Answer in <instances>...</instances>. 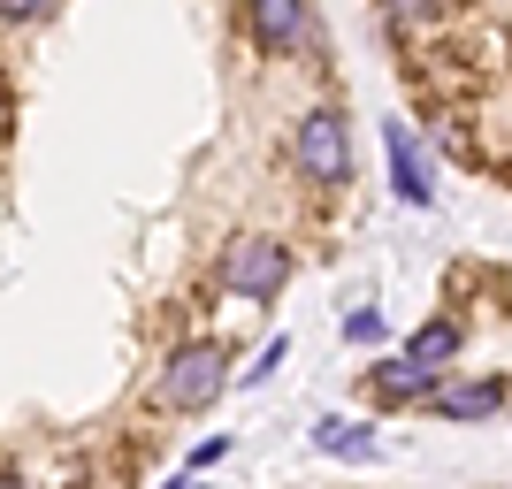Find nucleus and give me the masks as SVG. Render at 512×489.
<instances>
[{
	"label": "nucleus",
	"instance_id": "f257e3e1",
	"mask_svg": "<svg viewBox=\"0 0 512 489\" xmlns=\"http://www.w3.org/2000/svg\"><path fill=\"white\" fill-rule=\"evenodd\" d=\"M283 276H291V253H283L276 237H237L230 253H222V291H237V298H276L283 291Z\"/></svg>",
	"mask_w": 512,
	"mask_h": 489
},
{
	"label": "nucleus",
	"instance_id": "f03ea898",
	"mask_svg": "<svg viewBox=\"0 0 512 489\" xmlns=\"http://www.w3.org/2000/svg\"><path fill=\"white\" fill-rule=\"evenodd\" d=\"M222 375H230L222 344H184V352L169 360V375H161V405H176V413H199V405H214Z\"/></svg>",
	"mask_w": 512,
	"mask_h": 489
},
{
	"label": "nucleus",
	"instance_id": "7ed1b4c3",
	"mask_svg": "<svg viewBox=\"0 0 512 489\" xmlns=\"http://www.w3.org/2000/svg\"><path fill=\"white\" fill-rule=\"evenodd\" d=\"M299 169L314 176V184H344L352 176V138H344V115H306L299 123Z\"/></svg>",
	"mask_w": 512,
	"mask_h": 489
},
{
	"label": "nucleus",
	"instance_id": "20e7f679",
	"mask_svg": "<svg viewBox=\"0 0 512 489\" xmlns=\"http://www.w3.org/2000/svg\"><path fill=\"white\" fill-rule=\"evenodd\" d=\"M383 146H390V184H398V199H406V207H428V161H421V138H413L406 123H398V115H390V130H383Z\"/></svg>",
	"mask_w": 512,
	"mask_h": 489
},
{
	"label": "nucleus",
	"instance_id": "39448f33",
	"mask_svg": "<svg viewBox=\"0 0 512 489\" xmlns=\"http://www.w3.org/2000/svg\"><path fill=\"white\" fill-rule=\"evenodd\" d=\"M497 405H505V383H444L436 390V413H444V421H482Z\"/></svg>",
	"mask_w": 512,
	"mask_h": 489
},
{
	"label": "nucleus",
	"instance_id": "423d86ee",
	"mask_svg": "<svg viewBox=\"0 0 512 489\" xmlns=\"http://www.w3.org/2000/svg\"><path fill=\"white\" fill-rule=\"evenodd\" d=\"M375 398H383V405L436 398V375H428V367H413V360H383V367H375Z\"/></svg>",
	"mask_w": 512,
	"mask_h": 489
},
{
	"label": "nucleus",
	"instance_id": "0eeeda50",
	"mask_svg": "<svg viewBox=\"0 0 512 489\" xmlns=\"http://www.w3.org/2000/svg\"><path fill=\"white\" fill-rule=\"evenodd\" d=\"M253 31H260V46H299L306 39V8L299 0H268V8H253Z\"/></svg>",
	"mask_w": 512,
	"mask_h": 489
},
{
	"label": "nucleus",
	"instance_id": "6e6552de",
	"mask_svg": "<svg viewBox=\"0 0 512 489\" xmlns=\"http://www.w3.org/2000/svg\"><path fill=\"white\" fill-rule=\"evenodd\" d=\"M314 444L329 451V459H375V436H367L360 421H321V428H314Z\"/></svg>",
	"mask_w": 512,
	"mask_h": 489
},
{
	"label": "nucleus",
	"instance_id": "1a4fd4ad",
	"mask_svg": "<svg viewBox=\"0 0 512 489\" xmlns=\"http://www.w3.org/2000/svg\"><path fill=\"white\" fill-rule=\"evenodd\" d=\"M451 352H459V329H451V321H428L421 337L406 344V360H413V367H428V375H436V367H444Z\"/></svg>",
	"mask_w": 512,
	"mask_h": 489
},
{
	"label": "nucleus",
	"instance_id": "9d476101",
	"mask_svg": "<svg viewBox=\"0 0 512 489\" xmlns=\"http://www.w3.org/2000/svg\"><path fill=\"white\" fill-rule=\"evenodd\" d=\"M283 360H291V344H283V337H276V344H268V352H260V367H253V375H245V383H268V375H276V367H283Z\"/></svg>",
	"mask_w": 512,
	"mask_h": 489
},
{
	"label": "nucleus",
	"instance_id": "9b49d317",
	"mask_svg": "<svg viewBox=\"0 0 512 489\" xmlns=\"http://www.w3.org/2000/svg\"><path fill=\"white\" fill-rule=\"evenodd\" d=\"M352 337L375 344V337H383V314H375V306H360V314H352Z\"/></svg>",
	"mask_w": 512,
	"mask_h": 489
},
{
	"label": "nucleus",
	"instance_id": "f8f14e48",
	"mask_svg": "<svg viewBox=\"0 0 512 489\" xmlns=\"http://www.w3.org/2000/svg\"><path fill=\"white\" fill-rule=\"evenodd\" d=\"M222 451H230V436H207V444L192 451V474H199V467H214V459H222Z\"/></svg>",
	"mask_w": 512,
	"mask_h": 489
},
{
	"label": "nucleus",
	"instance_id": "ddd939ff",
	"mask_svg": "<svg viewBox=\"0 0 512 489\" xmlns=\"http://www.w3.org/2000/svg\"><path fill=\"white\" fill-rule=\"evenodd\" d=\"M0 123H8V85H0Z\"/></svg>",
	"mask_w": 512,
	"mask_h": 489
},
{
	"label": "nucleus",
	"instance_id": "4468645a",
	"mask_svg": "<svg viewBox=\"0 0 512 489\" xmlns=\"http://www.w3.org/2000/svg\"><path fill=\"white\" fill-rule=\"evenodd\" d=\"M0 489H16V474H8V467H0Z\"/></svg>",
	"mask_w": 512,
	"mask_h": 489
}]
</instances>
